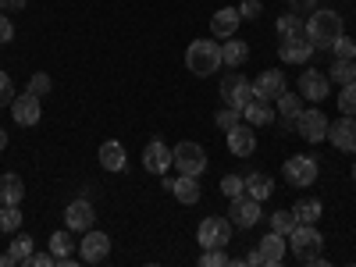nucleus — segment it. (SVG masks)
Listing matches in <instances>:
<instances>
[{
  "label": "nucleus",
  "instance_id": "nucleus-1",
  "mask_svg": "<svg viewBox=\"0 0 356 267\" xmlns=\"http://www.w3.org/2000/svg\"><path fill=\"white\" fill-rule=\"evenodd\" d=\"M303 33L310 36L314 50H332V43L342 36V15L332 11V8H317V11L307 15Z\"/></svg>",
  "mask_w": 356,
  "mask_h": 267
},
{
  "label": "nucleus",
  "instance_id": "nucleus-2",
  "mask_svg": "<svg viewBox=\"0 0 356 267\" xmlns=\"http://www.w3.org/2000/svg\"><path fill=\"white\" fill-rule=\"evenodd\" d=\"M285 239L292 243V253L300 257L303 264H310V267H328V264H324V257H321L324 239H321V232H317L314 225H296Z\"/></svg>",
  "mask_w": 356,
  "mask_h": 267
},
{
  "label": "nucleus",
  "instance_id": "nucleus-3",
  "mask_svg": "<svg viewBox=\"0 0 356 267\" xmlns=\"http://www.w3.org/2000/svg\"><path fill=\"white\" fill-rule=\"evenodd\" d=\"M225 61H221V47L214 43V40H193L189 43V50H186V68L193 72V75H214L218 68H221Z\"/></svg>",
  "mask_w": 356,
  "mask_h": 267
},
{
  "label": "nucleus",
  "instance_id": "nucleus-4",
  "mask_svg": "<svg viewBox=\"0 0 356 267\" xmlns=\"http://www.w3.org/2000/svg\"><path fill=\"white\" fill-rule=\"evenodd\" d=\"M171 161L178 164V175H203L207 171V150L200 143H193V139H186V143H178L175 150H171Z\"/></svg>",
  "mask_w": 356,
  "mask_h": 267
},
{
  "label": "nucleus",
  "instance_id": "nucleus-5",
  "mask_svg": "<svg viewBox=\"0 0 356 267\" xmlns=\"http://www.w3.org/2000/svg\"><path fill=\"white\" fill-rule=\"evenodd\" d=\"M253 97H257V93H253V82H250L243 72H235V68H232V72L221 79V100H225V104H232V107H239V111H243Z\"/></svg>",
  "mask_w": 356,
  "mask_h": 267
},
{
  "label": "nucleus",
  "instance_id": "nucleus-6",
  "mask_svg": "<svg viewBox=\"0 0 356 267\" xmlns=\"http://www.w3.org/2000/svg\"><path fill=\"white\" fill-rule=\"evenodd\" d=\"M196 243H200L203 250L228 246V243H232V221H228V218H203L200 228H196Z\"/></svg>",
  "mask_w": 356,
  "mask_h": 267
},
{
  "label": "nucleus",
  "instance_id": "nucleus-7",
  "mask_svg": "<svg viewBox=\"0 0 356 267\" xmlns=\"http://www.w3.org/2000/svg\"><path fill=\"white\" fill-rule=\"evenodd\" d=\"M282 171H285L289 182H292V186H300V189L314 186V182H317V175H321L317 161H314V157H307V154H296V157H289Z\"/></svg>",
  "mask_w": 356,
  "mask_h": 267
},
{
  "label": "nucleus",
  "instance_id": "nucleus-8",
  "mask_svg": "<svg viewBox=\"0 0 356 267\" xmlns=\"http://www.w3.org/2000/svg\"><path fill=\"white\" fill-rule=\"evenodd\" d=\"M296 132H300V139H307V143H321V139H328V118H324L321 107H310V111H303L300 118H296Z\"/></svg>",
  "mask_w": 356,
  "mask_h": 267
},
{
  "label": "nucleus",
  "instance_id": "nucleus-9",
  "mask_svg": "<svg viewBox=\"0 0 356 267\" xmlns=\"http://www.w3.org/2000/svg\"><path fill=\"white\" fill-rule=\"evenodd\" d=\"M228 221L232 228H253L260 221V200L253 196H232V207H228Z\"/></svg>",
  "mask_w": 356,
  "mask_h": 267
},
{
  "label": "nucleus",
  "instance_id": "nucleus-10",
  "mask_svg": "<svg viewBox=\"0 0 356 267\" xmlns=\"http://www.w3.org/2000/svg\"><path fill=\"white\" fill-rule=\"evenodd\" d=\"M328 139L339 154H356V118L342 114L339 122H328Z\"/></svg>",
  "mask_w": 356,
  "mask_h": 267
},
{
  "label": "nucleus",
  "instance_id": "nucleus-11",
  "mask_svg": "<svg viewBox=\"0 0 356 267\" xmlns=\"http://www.w3.org/2000/svg\"><path fill=\"white\" fill-rule=\"evenodd\" d=\"M11 118H15V125H22V129H33V125H40V118H43L40 97H33V93L25 89L22 97H15V100H11Z\"/></svg>",
  "mask_w": 356,
  "mask_h": 267
},
{
  "label": "nucleus",
  "instance_id": "nucleus-12",
  "mask_svg": "<svg viewBox=\"0 0 356 267\" xmlns=\"http://www.w3.org/2000/svg\"><path fill=\"white\" fill-rule=\"evenodd\" d=\"M278 57H282L285 65H307L310 57H314L310 36H307V33H296V36L282 40V43H278Z\"/></svg>",
  "mask_w": 356,
  "mask_h": 267
},
{
  "label": "nucleus",
  "instance_id": "nucleus-13",
  "mask_svg": "<svg viewBox=\"0 0 356 267\" xmlns=\"http://www.w3.org/2000/svg\"><path fill=\"white\" fill-rule=\"evenodd\" d=\"M65 225L72 232H89L97 225V211H93V203H89V196H79L65 207Z\"/></svg>",
  "mask_w": 356,
  "mask_h": 267
},
{
  "label": "nucleus",
  "instance_id": "nucleus-14",
  "mask_svg": "<svg viewBox=\"0 0 356 267\" xmlns=\"http://www.w3.org/2000/svg\"><path fill=\"white\" fill-rule=\"evenodd\" d=\"M328 86H332V79L324 75V72L307 68V72L300 75V86H296V93H300L303 100H310V104H321L324 97H328Z\"/></svg>",
  "mask_w": 356,
  "mask_h": 267
},
{
  "label": "nucleus",
  "instance_id": "nucleus-15",
  "mask_svg": "<svg viewBox=\"0 0 356 267\" xmlns=\"http://www.w3.org/2000/svg\"><path fill=\"white\" fill-rule=\"evenodd\" d=\"M79 253L86 264H100L111 257V235L107 232H97V228H89L86 232V239H79Z\"/></svg>",
  "mask_w": 356,
  "mask_h": 267
},
{
  "label": "nucleus",
  "instance_id": "nucleus-16",
  "mask_svg": "<svg viewBox=\"0 0 356 267\" xmlns=\"http://www.w3.org/2000/svg\"><path fill=\"white\" fill-rule=\"evenodd\" d=\"M253 93L260 100H278L285 93V72L282 68H264L257 79H253Z\"/></svg>",
  "mask_w": 356,
  "mask_h": 267
},
{
  "label": "nucleus",
  "instance_id": "nucleus-17",
  "mask_svg": "<svg viewBox=\"0 0 356 267\" xmlns=\"http://www.w3.org/2000/svg\"><path fill=\"white\" fill-rule=\"evenodd\" d=\"M171 164L175 161H171V146L168 143H161V139L146 143V150H143V168L146 171H150V175H168Z\"/></svg>",
  "mask_w": 356,
  "mask_h": 267
},
{
  "label": "nucleus",
  "instance_id": "nucleus-18",
  "mask_svg": "<svg viewBox=\"0 0 356 267\" xmlns=\"http://www.w3.org/2000/svg\"><path fill=\"white\" fill-rule=\"evenodd\" d=\"M239 25H243L239 8H218L214 18H211V36L214 40H232L235 33H239Z\"/></svg>",
  "mask_w": 356,
  "mask_h": 267
},
{
  "label": "nucleus",
  "instance_id": "nucleus-19",
  "mask_svg": "<svg viewBox=\"0 0 356 267\" xmlns=\"http://www.w3.org/2000/svg\"><path fill=\"white\" fill-rule=\"evenodd\" d=\"M228 136V150L235 154V157H253V150H257V132H253V125H235V129H228L225 132Z\"/></svg>",
  "mask_w": 356,
  "mask_h": 267
},
{
  "label": "nucleus",
  "instance_id": "nucleus-20",
  "mask_svg": "<svg viewBox=\"0 0 356 267\" xmlns=\"http://www.w3.org/2000/svg\"><path fill=\"white\" fill-rule=\"evenodd\" d=\"M260 257H264V264L267 267H278L282 260H285V250H289V239L285 235H278V232H267L264 239H260Z\"/></svg>",
  "mask_w": 356,
  "mask_h": 267
},
{
  "label": "nucleus",
  "instance_id": "nucleus-21",
  "mask_svg": "<svg viewBox=\"0 0 356 267\" xmlns=\"http://www.w3.org/2000/svg\"><path fill=\"white\" fill-rule=\"evenodd\" d=\"M100 168L104 171H125V164H129V154H125V146L118 143V139H107L104 146H100Z\"/></svg>",
  "mask_w": 356,
  "mask_h": 267
},
{
  "label": "nucleus",
  "instance_id": "nucleus-22",
  "mask_svg": "<svg viewBox=\"0 0 356 267\" xmlns=\"http://www.w3.org/2000/svg\"><path fill=\"white\" fill-rule=\"evenodd\" d=\"M221 61H225L228 68H243V65L250 61V43L239 40V36L225 40V47H221Z\"/></svg>",
  "mask_w": 356,
  "mask_h": 267
},
{
  "label": "nucleus",
  "instance_id": "nucleus-23",
  "mask_svg": "<svg viewBox=\"0 0 356 267\" xmlns=\"http://www.w3.org/2000/svg\"><path fill=\"white\" fill-rule=\"evenodd\" d=\"M243 118H246L250 125H271V122H275V107H271V100L253 97V100L243 107Z\"/></svg>",
  "mask_w": 356,
  "mask_h": 267
},
{
  "label": "nucleus",
  "instance_id": "nucleus-24",
  "mask_svg": "<svg viewBox=\"0 0 356 267\" xmlns=\"http://www.w3.org/2000/svg\"><path fill=\"white\" fill-rule=\"evenodd\" d=\"M171 193H175L178 203H186V207L200 203V182H196V175H178L175 186H171Z\"/></svg>",
  "mask_w": 356,
  "mask_h": 267
},
{
  "label": "nucleus",
  "instance_id": "nucleus-25",
  "mask_svg": "<svg viewBox=\"0 0 356 267\" xmlns=\"http://www.w3.org/2000/svg\"><path fill=\"white\" fill-rule=\"evenodd\" d=\"M25 200V182L8 171V175H0V203H22Z\"/></svg>",
  "mask_w": 356,
  "mask_h": 267
},
{
  "label": "nucleus",
  "instance_id": "nucleus-26",
  "mask_svg": "<svg viewBox=\"0 0 356 267\" xmlns=\"http://www.w3.org/2000/svg\"><path fill=\"white\" fill-rule=\"evenodd\" d=\"M303 114V97L300 93H289V89H285V93L278 97V118H282V122L285 125H296V118H300Z\"/></svg>",
  "mask_w": 356,
  "mask_h": 267
},
{
  "label": "nucleus",
  "instance_id": "nucleus-27",
  "mask_svg": "<svg viewBox=\"0 0 356 267\" xmlns=\"http://www.w3.org/2000/svg\"><path fill=\"white\" fill-rule=\"evenodd\" d=\"M271 193H275V182H271V178H267L264 171L246 175V196H253V200H260V203H264Z\"/></svg>",
  "mask_w": 356,
  "mask_h": 267
},
{
  "label": "nucleus",
  "instance_id": "nucleus-28",
  "mask_svg": "<svg viewBox=\"0 0 356 267\" xmlns=\"http://www.w3.org/2000/svg\"><path fill=\"white\" fill-rule=\"evenodd\" d=\"M292 214H296V221H300V225H317L321 214H324V207H321V200H300V203L292 207Z\"/></svg>",
  "mask_w": 356,
  "mask_h": 267
},
{
  "label": "nucleus",
  "instance_id": "nucleus-29",
  "mask_svg": "<svg viewBox=\"0 0 356 267\" xmlns=\"http://www.w3.org/2000/svg\"><path fill=\"white\" fill-rule=\"evenodd\" d=\"M275 33H278V40H289V36H296V33H303V18L292 15V11H285V15L275 22Z\"/></svg>",
  "mask_w": 356,
  "mask_h": 267
},
{
  "label": "nucleus",
  "instance_id": "nucleus-30",
  "mask_svg": "<svg viewBox=\"0 0 356 267\" xmlns=\"http://www.w3.org/2000/svg\"><path fill=\"white\" fill-rule=\"evenodd\" d=\"M22 228V211L18 203H0V232H18Z\"/></svg>",
  "mask_w": 356,
  "mask_h": 267
},
{
  "label": "nucleus",
  "instance_id": "nucleus-31",
  "mask_svg": "<svg viewBox=\"0 0 356 267\" xmlns=\"http://www.w3.org/2000/svg\"><path fill=\"white\" fill-rule=\"evenodd\" d=\"M328 79L346 86V82H356V61H342V57H335V65L328 68Z\"/></svg>",
  "mask_w": 356,
  "mask_h": 267
},
{
  "label": "nucleus",
  "instance_id": "nucleus-32",
  "mask_svg": "<svg viewBox=\"0 0 356 267\" xmlns=\"http://www.w3.org/2000/svg\"><path fill=\"white\" fill-rule=\"evenodd\" d=\"M72 250H75V239H72V228L68 232H54L50 235V253L61 260V257H72Z\"/></svg>",
  "mask_w": 356,
  "mask_h": 267
},
{
  "label": "nucleus",
  "instance_id": "nucleus-33",
  "mask_svg": "<svg viewBox=\"0 0 356 267\" xmlns=\"http://www.w3.org/2000/svg\"><path fill=\"white\" fill-rule=\"evenodd\" d=\"M8 253H11V260H15V264H25L29 257L36 253V246H33V239H29V235H18V239L11 243V250H8Z\"/></svg>",
  "mask_w": 356,
  "mask_h": 267
},
{
  "label": "nucleus",
  "instance_id": "nucleus-34",
  "mask_svg": "<svg viewBox=\"0 0 356 267\" xmlns=\"http://www.w3.org/2000/svg\"><path fill=\"white\" fill-rule=\"evenodd\" d=\"M296 225H300V221H296L292 207H289V211H275V214H271V232H278V235H289Z\"/></svg>",
  "mask_w": 356,
  "mask_h": 267
},
{
  "label": "nucleus",
  "instance_id": "nucleus-35",
  "mask_svg": "<svg viewBox=\"0 0 356 267\" xmlns=\"http://www.w3.org/2000/svg\"><path fill=\"white\" fill-rule=\"evenodd\" d=\"M196 264H200V267H232V260H228L225 246H218V250H203Z\"/></svg>",
  "mask_w": 356,
  "mask_h": 267
},
{
  "label": "nucleus",
  "instance_id": "nucleus-36",
  "mask_svg": "<svg viewBox=\"0 0 356 267\" xmlns=\"http://www.w3.org/2000/svg\"><path fill=\"white\" fill-rule=\"evenodd\" d=\"M214 122H218V129H225V132H228V129H235V125L243 122V111L228 104V107H221V111H218V118H214Z\"/></svg>",
  "mask_w": 356,
  "mask_h": 267
},
{
  "label": "nucleus",
  "instance_id": "nucleus-37",
  "mask_svg": "<svg viewBox=\"0 0 356 267\" xmlns=\"http://www.w3.org/2000/svg\"><path fill=\"white\" fill-rule=\"evenodd\" d=\"M332 54L342 57V61H356V40H349V36L342 33V36L332 43Z\"/></svg>",
  "mask_w": 356,
  "mask_h": 267
},
{
  "label": "nucleus",
  "instance_id": "nucleus-38",
  "mask_svg": "<svg viewBox=\"0 0 356 267\" xmlns=\"http://www.w3.org/2000/svg\"><path fill=\"white\" fill-rule=\"evenodd\" d=\"M339 111L356 118V82H346L342 93H339Z\"/></svg>",
  "mask_w": 356,
  "mask_h": 267
},
{
  "label": "nucleus",
  "instance_id": "nucleus-39",
  "mask_svg": "<svg viewBox=\"0 0 356 267\" xmlns=\"http://www.w3.org/2000/svg\"><path fill=\"white\" fill-rule=\"evenodd\" d=\"M221 193H225L228 200H232V196H243V193H246V178H243V175H225V178H221Z\"/></svg>",
  "mask_w": 356,
  "mask_h": 267
},
{
  "label": "nucleus",
  "instance_id": "nucleus-40",
  "mask_svg": "<svg viewBox=\"0 0 356 267\" xmlns=\"http://www.w3.org/2000/svg\"><path fill=\"white\" fill-rule=\"evenodd\" d=\"M50 89H54V79L47 72H36L33 79H29V93H33V97H47Z\"/></svg>",
  "mask_w": 356,
  "mask_h": 267
},
{
  "label": "nucleus",
  "instance_id": "nucleus-41",
  "mask_svg": "<svg viewBox=\"0 0 356 267\" xmlns=\"http://www.w3.org/2000/svg\"><path fill=\"white\" fill-rule=\"evenodd\" d=\"M15 97H18L15 93V82L8 79V72H0V107H11Z\"/></svg>",
  "mask_w": 356,
  "mask_h": 267
},
{
  "label": "nucleus",
  "instance_id": "nucleus-42",
  "mask_svg": "<svg viewBox=\"0 0 356 267\" xmlns=\"http://www.w3.org/2000/svg\"><path fill=\"white\" fill-rule=\"evenodd\" d=\"M239 15H243V22H257V18L264 15V4H260V0H243Z\"/></svg>",
  "mask_w": 356,
  "mask_h": 267
},
{
  "label": "nucleus",
  "instance_id": "nucleus-43",
  "mask_svg": "<svg viewBox=\"0 0 356 267\" xmlns=\"http://www.w3.org/2000/svg\"><path fill=\"white\" fill-rule=\"evenodd\" d=\"M289 11L300 15V18H307L310 11H317V0H289Z\"/></svg>",
  "mask_w": 356,
  "mask_h": 267
},
{
  "label": "nucleus",
  "instance_id": "nucleus-44",
  "mask_svg": "<svg viewBox=\"0 0 356 267\" xmlns=\"http://www.w3.org/2000/svg\"><path fill=\"white\" fill-rule=\"evenodd\" d=\"M25 264H29V267H54V264H57V257H54V253H33Z\"/></svg>",
  "mask_w": 356,
  "mask_h": 267
},
{
  "label": "nucleus",
  "instance_id": "nucleus-45",
  "mask_svg": "<svg viewBox=\"0 0 356 267\" xmlns=\"http://www.w3.org/2000/svg\"><path fill=\"white\" fill-rule=\"evenodd\" d=\"M11 40H15V25L8 15H0V43H11Z\"/></svg>",
  "mask_w": 356,
  "mask_h": 267
},
{
  "label": "nucleus",
  "instance_id": "nucleus-46",
  "mask_svg": "<svg viewBox=\"0 0 356 267\" xmlns=\"http://www.w3.org/2000/svg\"><path fill=\"white\" fill-rule=\"evenodd\" d=\"M29 0H0V11H22Z\"/></svg>",
  "mask_w": 356,
  "mask_h": 267
},
{
  "label": "nucleus",
  "instance_id": "nucleus-47",
  "mask_svg": "<svg viewBox=\"0 0 356 267\" xmlns=\"http://www.w3.org/2000/svg\"><path fill=\"white\" fill-rule=\"evenodd\" d=\"M246 264H250V267H260V264H264V257H260V250H253V253L246 257Z\"/></svg>",
  "mask_w": 356,
  "mask_h": 267
},
{
  "label": "nucleus",
  "instance_id": "nucleus-48",
  "mask_svg": "<svg viewBox=\"0 0 356 267\" xmlns=\"http://www.w3.org/2000/svg\"><path fill=\"white\" fill-rule=\"evenodd\" d=\"M4 150H8V132L0 129V154H4Z\"/></svg>",
  "mask_w": 356,
  "mask_h": 267
},
{
  "label": "nucleus",
  "instance_id": "nucleus-49",
  "mask_svg": "<svg viewBox=\"0 0 356 267\" xmlns=\"http://www.w3.org/2000/svg\"><path fill=\"white\" fill-rule=\"evenodd\" d=\"M11 264H15V260H11V253H8V257H0V267H11Z\"/></svg>",
  "mask_w": 356,
  "mask_h": 267
},
{
  "label": "nucleus",
  "instance_id": "nucleus-50",
  "mask_svg": "<svg viewBox=\"0 0 356 267\" xmlns=\"http://www.w3.org/2000/svg\"><path fill=\"white\" fill-rule=\"evenodd\" d=\"M353 182H356V164H353Z\"/></svg>",
  "mask_w": 356,
  "mask_h": 267
}]
</instances>
